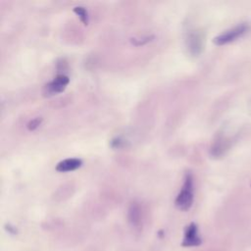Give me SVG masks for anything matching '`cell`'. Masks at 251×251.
I'll return each instance as SVG.
<instances>
[{"mask_svg": "<svg viewBox=\"0 0 251 251\" xmlns=\"http://www.w3.org/2000/svg\"><path fill=\"white\" fill-rule=\"evenodd\" d=\"M193 177L190 173H186L184 176V181L180 191L178 192L175 204L180 211H188L194 199V188H193Z\"/></svg>", "mask_w": 251, "mask_h": 251, "instance_id": "1", "label": "cell"}, {"mask_svg": "<svg viewBox=\"0 0 251 251\" xmlns=\"http://www.w3.org/2000/svg\"><path fill=\"white\" fill-rule=\"evenodd\" d=\"M248 29H249L248 25L240 24V25L219 34L218 36H216L214 38L213 41L216 45H225L226 43L232 42V41L236 40L237 38L243 36L248 31Z\"/></svg>", "mask_w": 251, "mask_h": 251, "instance_id": "2", "label": "cell"}, {"mask_svg": "<svg viewBox=\"0 0 251 251\" xmlns=\"http://www.w3.org/2000/svg\"><path fill=\"white\" fill-rule=\"evenodd\" d=\"M70 79L65 75H58L55 78H53L50 82L44 85L43 87V95L44 96H53L55 94L61 93L65 90L69 83Z\"/></svg>", "mask_w": 251, "mask_h": 251, "instance_id": "3", "label": "cell"}, {"mask_svg": "<svg viewBox=\"0 0 251 251\" xmlns=\"http://www.w3.org/2000/svg\"><path fill=\"white\" fill-rule=\"evenodd\" d=\"M202 243V239L198 234V226L195 223L189 224L184 230L183 240L181 245L183 247H194L199 246Z\"/></svg>", "mask_w": 251, "mask_h": 251, "instance_id": "4", "label": "cell"}, {"mask_svg": "<svg viewBox=\"0 0 251 251\" xmlns=\"http://www.w3.org/2000/svg\"><path fill=\"white\" fill-rule=\"evenodd\" d=\"M187 47L191 54L197 55L203 47V36L199 32H191L187 38Z\"/></svg>", "mask_w": 251, "mask_h": 251, "instance_id": "5", "label": "cell"}, {"mask_svg": "<svg viewBox=\"0 0 251 251\" xmlns=\"http://www.w3.org/2000/svg\"><path fill=\"white\" fill-rule=\"evenodd\" d=\"M82 165V161L78 158H68L59 162L56 166V171L61 173L72 172L78 169Z\"/></svg>", "mask_w": 251, "mask_h": 251, "instance_id": "6", "label": "cell"}, {"mask_svg": "<svg viewBox=\"0 0 251 251\" xmlns=\"http://www.w3.org/2000/svg\"><path fill=\"white\" fill-rule=\"evenodd\" d=\"M128 222L134 228H139L141 226V211L136 203H132L128 209Z\"/></svg>", "mask_w": 251, "mask_h": 251, "instance_id": "7", "label": "cell"}, {"mask_svg": "<svg viewBox=\"0 0 251 251\" xmlns=\"http://www.w3.org/2000/svg\"><path fill=\"white\" fill-rule=\"evenodd\" d=\"M74 12L79 17L80 21L84 24L87 25L88 24V13L86 11V9L84 7L81 6H77L74 8Z\"/></svg>", "mask_w": 251, "mask_h": 251, "instance_id": "8", "label": "cell"}, {"mask_svg": "<svg viewBox=\"0 0 251 251\" xmlns=\"http://www.w3.org/2000/svg\"><path fill=\"white\" fill-rule=\"evenodd\" d=\"M41 122H42V119H41V118H34V119H32L31 121L28 122V124H27V128H28L29 130H34L35 128H37V127L40 126Z\"/></svg>", "mask_w": 251, "mask_h": 251, "instance_id": "9", "label": "cell"}]
</instances>
